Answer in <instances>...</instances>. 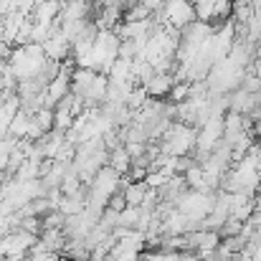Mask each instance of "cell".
<instances>
[{"label":"cell","mask_w":261,"mask_h":261,"mask_svg":"<svg viewBox=\"0 0 261 261\" xmlns=\"http://www.w3.org/2000/svg\"><path fill=\"white\" fill-rule=\"evenodd\" d=\"M127 205H129V203H127V198H124V190H117V193L107 200V208H112V211H117V213H122Z\"/></svg>","instance_id":"cell-3"},{"label":"cell","mask_w":261,"mask_h":261,"mask_svg":"<svg viewBox=\"0 0 261 261\" xmlns=\"http://www.w3.org/2000/svg\"><path fill=\"white\" fill-rule=\"evenodd\" d=\"M180 261H203L198 254H193V251H182L180 254Z\"/></svg>","instance_id":"cell-4"},{"label":"cell","mask_w":261,"mask_h":261,"mask_svg":"<svg viewBox=\"0 0 261 261\" xmlns=\"http://www.w3.org/2000/svg\"><path fill=\"white\" fill-rule=\"evenodd\" d=\"M109 165H112L117 173H122V175L129 173V168H132V155L127 152V147H124V145H119L117 150H112V152H109Z\"/></svg>","instance_id":"cell-2"},{"label":"cell","mask_w":261,"mask_h":261,"mask_svg":"<svg viewBox=\"0 0 261 261\" xmlns=\"http://www.w3.org/2000/svg\"><path fill=\"white\" fill-rule=\"evenodd\" d=\"M173 87H175V76L170 71H155L152 79L145 84V91H147L152 99H165V96H170Z\"/></svg>","instance_id":"cell-1"}]
</instances>
